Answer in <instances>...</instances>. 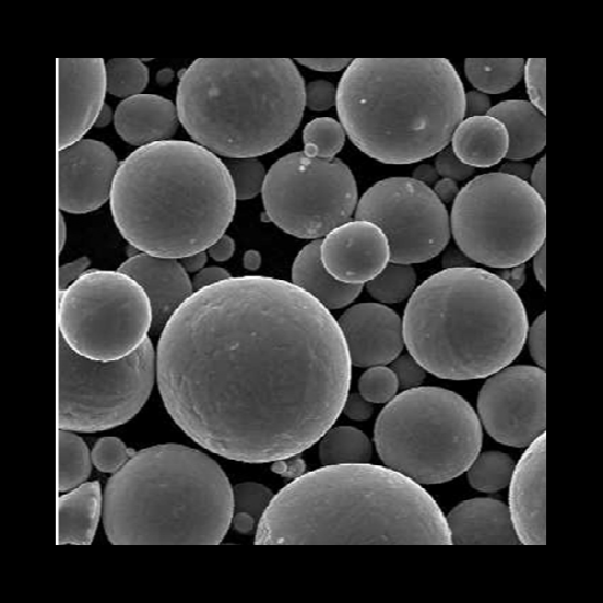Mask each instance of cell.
<instances>
[{"instance_id": "6da1fadb", "label": "cell", "mask_w": 603, "mask_h": 603, "mask_svg": "<svg viewBox=\"0 0 603 603\" xmlns=\"http://www.w3.org/2000/svg\"><path fill=\"white\" fill-rule=\"evenodd\" d=\"M352 366L331 311L269 276L193 293L161 332L156 358L172 419L197 445L246 463L319 442L343 412Z\"/></svg>"}, {"instance_id": "7a4b0ae2", "label": "cell", "mask_w": 603, "mask_h": 603, "mask_svg": "<svg viewBox=\"0 0 603 603\" xmlns=\"http://www.w3.org/2000/svg\"><path fill=\"white\" fill-rule=\"evenodd\" d=\"M255 544H451L447 519L421 484L351 463L302 475L273 497Z\"/></svg>"}, {"instance_id": "3957f363", "label": "cell", "mask_w": 603, "mask_h": 603, "mask_svg": "<svg viewBox=\"0 0 603 603\" xmlns=\"http://www.w3.org/2000/svg\"><path fill=\"white\" fill-rule=\"evenodd\" d=\"M236 205L225 162L200 144L174 139L125 158L110 196L115 225L131 247L176 260L222 238Z\"/></svg>"}, {"instance_id": "277c9868", "label": "cell", "mask_w": 603, "mask_h": 603, "mask_svg": "<svg viewBox=\"0 0 603 603\" xmlns=\"http://www.w3.org/2000/svg\"><path fill=\"white\" fill-rule=\"evenodd\" d=\"M338 113L353 144L386 165H413L451 142L466 92L446 58H356L338 87Z\"/></svg>"}, {"instance_id": "5b68a950", "label": "cell", "mask_w": 603, "mask_h": 603, "mask_svg": "<svg viewBox=\"0 0 603 603\" xmlns=\"http://www.w3.org/2000/svg\"><path fill=\"white\" fill-rule=\"evenodd\" d=\"M402 322L411 356L448 380L488 378L508 367L523 351L529 330L516 289L478 267L428 277L415 288Z\"/></svg>"}, {"instance_id": "8992f818", "label": "cell", "mask_w": 603, "mask_h": 603, "mask_svg": "<svg viewBox=\"0 0 603 603\" xmlns=\"http://www.w3.org/2000/svg\"><path fill=\"white\" fill-rule=\"evenodd\" d=\"M234 517V488L218 463L181 445L135 452L103 495L114 546L220 544Z\"/></svg>"}, {"instance_id": "52a82bcc", "label": "cell", "mask_w": 603, "mask_h": 603, "mask_svg": "<svg viewBox=\"0 0 603 603\" xmlns=\"http://www.w3.org/2000/svg\"><path fill=\"white\" fill-rule=\"evenodd\" d=\"M177 109L197 144L227 158L283 146L306 109V84L288 58H200L180 75Z\"/></svg>"}, {"instance_id": "ba28073f", "label": "cell", "mask_w": 603, "mask_h": 603, "mask_svg": "<svg viewBox=\"0 0 603 603\" xmlns=\"http://www.w3.org/2000/svg\"><path fill=\"white\" fill-rule=\"evenodd\" d=\"M375 444L385 465L417 484L460 477L480 456L478 414L457 392L419 387L405 390L381 411Z\"/></svg>"}, {"instance_id": "9c48e42d", "label": "cell", "mask_w": 603, "mask_h": 603, "mask_svg": "<svg viewBox=\"0 0 603 603\" xmlns=\"http://www.w3.org/2000/svg\"><path fill=\"white\" fill-rule=\"evenodd\" d=\"M450 230L474 263L497 270L525 264L546 245V200L509 174H482L457 196Z\"/></svg>"}, {"instance_id": "30bf717a", "label": "cell", "mask_w": 603, "mask_h": 603, "mask_svg": "<svg viewBox=\"0 0 603 603\" xmlns=\"http://www.w3.org/2000/svg\"><path fill=\"white\" fill-rule=\"evenodd\" d=\"M156 354L149 339L116 362H96L75 353L57 333V427L100 433L129 423L153 392Z\"/></svg>"}, {"instance_id": "8fae6325", "label": "cell", "mask_w": 603, "mask_h": 603, "mask_svg": "<svg viewBox=\"0 0 603 603\" xmlns=\"http://www.w3.org/2000/svg\"><path fill=\"white\" fill-rule=\"evenodd\" d=\"M58 332L72 350L96 362H116L147 340L153 309L144 288L119 271L91 270L60 293Z\"/></svg>"}, {"instance_id": "7c38bea8", "label": "cell", "mask_w": 603, "mask_h": 603, "mask_svg": "<svg viewBox=\"0 0 603 603\" xmlns=\"http://www.w3.org/2000/svg\"><path fill=\"white\" fill-rule=\"evenodd\" d=\"M261 193L270 222L300 239L327 237L351 222L358 203L354 174L343 161L309 157L304 151L277 159Z\"/></svg>"}, {"instance_id": "4fadbf2b", "label": "cell", "mask_w": 603, "mask_h": 603, "mask_svg": "<svg viewBox=\"0 0 603 603\" xmlns=\"http://www.w3.org/2000/svg\"><path fill=\"white\" fill-rule=\"evenodd\" d=\"M355 218L385 232L392 263L430 261L445 251L451 237L446 205L430 187L413 178L375 184L358 201Z\"/></svg>"}, {"instance_id": "5bb4252c", "label": "cell", "mask_w": 603, "mask_h": 603, "mask_svg": "<svg viewBox=\"0 0 603 603\" xmlns=\"http://www.w3.org/2000/svg\"><path fill=\"white\" fill-rule=\"evenodd\" d=\"M478 417L496 442L528 448L546 434L547 375L544 369L512 366L490 376L480 392Z\"/></svg>"}, {"instance_id": "9a60e30c", "label": "cell", "mask_w": 603, "mask_h": 603, "mask_svg": "<svg viewBox=\"0 0 603 603\" xmlns=\"http://www.w3.org/2000/svg\"><path fill=\"white\" fill-rule=\"evenodd\" d=\"M107 92V69L103 58H58V151L81 141L95 126L106 104Z\"/></svg>"}, {"instance_id": "2e32d148", "label": "cell", "mask_w": 603, "mask_h": 603, "mask_svg": "<svg viewBox=\"0 0 603 603\" xmlns=\"http://www.w3.org/2000/svg\"><path fill=\"white\" fill-rule=\"evenodd\" d=\"M114 151L94 139H81L58 151V205L69 214H87L106 204L119 169Z\"/></svg>"}, {"instance_id": "e0dca14e", "label": "cell", "mask_w": 603, "mask_h": 603, "mask_svg": "<svg viewBox=\"0 0 603 603\" xmlns=\"http://www.w3.org/2000/svg\"><path fill=\"white\" fill-rule=\"evenodd\" d=\"M320 251L324 269L345 284H367L390 263L385 232L365 220H351L331 230L321 240Z\"/></svg>"}, {"instance_id": "ac0fdd59", "label": "cell", "mask_w": 603, "mask_h": 603, "mask_svg": "<svg viewBox=\"0 0 603 603\" xmlns=\"http://www.w3.org/2000/svg\"><path fill=\"white\" fill-rule=\"evenodd\" d=\"M509 513L520 543H547V436L541 435L528 447L510 480Z\"/></svg>"}, {"instance_id": "d6986e66", "label": "cell", "mask_w": 603, "mask_h": 603, "mask_svg": "<svg viewBox=\"0 0 603 603\" xmlns=\"http://www.w3.org/2000/svg\"><path fill=\"white\" fill-rule=\"evenodd\" d=\"M352 365L369 368L395 362L404 347L403 322L380 304H359L339 320Z\"/></svg>"}, {"instance_id": "ffe728a7", "label": "cell", "mask_w": 603, "mask_h": 603, "mask_svg": "<svg viewBox=\"0 0 603 603\" xmlns=\"http://www.w3.org/2000/svg\"><path fill=\"white\" fill-rule=\"evenodd\" d=\"M118 271L144 288L153 309L154 333L164 331L174 312L194 293L188 272L176 259L141 252L125 261Z\"/></svg>"}, {"instance_id": "44dd1931", "label": "cell", "mask_w": 603, "mask_h": 603, "mask_svg": "<svg viewBox=\"0 0 603 603\" xmlns=\"http://www.w3.org/2000/svg\"><path fill=\"white\" fill-rule=\"evenodd\" d=\"M179 122L176 104L156 95L123 99L114 115L116 132L122 141L138 147L169 141Z\"/></svg>"}, {"instance_id": "7402d4cb", "label": "cell", "mask_w": 603, "mask_h": 603, "mask_svg": "<svg viewBox=\"0 0 603 603\" xmlns=\"http://www.w3.org/2000/svg\"><path fill=\"white\" fill-rule=\"evenodd\" d=\"M451 544H506L520 541L509 508L494 498H474L457 506L448 515Z\"/></svg>"}, {"instance_id": "603a6c76", "label": "cell", "mask_w": 603, "mask_h": 603, "mask_svg": "<svg viewBox=\"0 0 603 603\" xmlns=\"http://www.w3.org/2000/svg\"><path fill=\"white\" fill-rule=\"evenodd\" d=\"M103 495L98 482L84 483L57 500V544L90 546L103 515Z\"/></svg>"}, {"instance_id": "cb8c5ba5", "label": "cell", "mask_w": 603, "mask_h": 603, "mask_svg": "<svg viewBox=\"0 0 603 603\" xmlns=\"http://www.w3.org/2000/svg\"><path fill=\"white\" fill-rule=\"evenodd\" d=\"M509 137L506 126L490 115L461 121L451 138V149L472 168H490L506 158Z\"/></svg>"}, {"instance_id": "d4e9b609", "label": "cell", "mask_w": 603, "mask_h": 603, "mask_svg": "<svg viewBox=\"0 0 603 603\" xmlns=\"http://www.w3.org/2000/svg\"><path fill=\"white\" fill-rule=\"evenodd\" d=\"M488 115L507 129L509 147L506 158L524 161L535 157L547 144L546 115L528 100H505L492 107Z\"/></svg>"}, {"instance_id": "484cf974", "label": "cell", "mask_w": 603, "mask_h": 603, "mask_svg": "<svg viewBox=\"0 0 603 603\" xmlns=\"http://www.w3.org/2000/svg\"><path fill=\"white\" fill-rule=\"evenodd\" d=\"M320 247L321 239L312 240L299 251L293 265V282L329 310L350 306L362 295L364 285L335 280L324 269Z\"/></svg>"}, {"instance_id": "4316f807", "label": "cell", "mask_w": 603, "mask_h": 603, "mask_svg": "<svg viewBox=\"0 0 603 603\" xmlns=\"http://www.w3.org/2000/svg\"><path fill=\"white\" fill-rule=\"evenodd\" d=\"M523 58H468L465 72L474 88L485 95H500L516 87L524 76Z\"/></svg>"}, {"instance_id": "83f0119b", "label": "cell", "mask_w": 603, "mask_h": 603, "mask_svg": "<svg viewBox=\"0 0 603 603\" xmlns=\"http://www.w3.org/2000/svg\"><path fill=\"white\" fill-rule=\"evenodd\" d=\"M92 459L84 439L73 431L57 433V490L71 492L90 477Z\"/></svg>"}, {"instance_id": "f1b7e54d", "label": "cell", "mask_w": 603, "mask_h": 603, "mask_svg": "<svg viewBox=\"0 0 603 603\" xmlns=\"http://www.w3.org/2000/svg\"><path fill=\"white\" fill-rule=\"evenodd\" d=\"M320 440L319 454L323 466L368 463L373 459V444L355 427L330 428Z\"/></svg>"}, {"instance_id": "f546056e", "label": "cell", "mask_w": 603, "mask_h": 603, "mask_svg": "<svg viewBox=\"0 0 603 603\" xmlns=\"http://www.w3.org/2000/svg\"><path fill=\"white\" fill-rule=\"evenodd\" d=\"M512 458L500 451H486L475 458L468 470L473 489L482 493L500 492L510 483L515 472Z\"/></svg>"}, {"instance_id": "4dcf8cb0", "label": "cell", "mask_w": 603, "mask_h": 603, "mask_svg": "<svg viewBox=\"0 0 603 603\" xmlns=\"http://www.w3.org/2000/svg\"><path fill=\"white\" fill-rule=\"evenodd\" d=\"M416 288V273L410 264L390 262L386 270L367 283L370 296L381 304H400Z\"/></svg>"}, {"instance_id": "1f68e13d", "label": "cell", "mask_w": 603, "mask_h": 603, "mask_svg": "<svg viewBox=\"0 0 603 603\" xmlns=\"http://www.w3.org/2000/svg\"><path fill=\"white\" fill-rule=\"evenodd\" d=\"M107 88L111 96L127 99L138 95L149 84V69L137 58H114L106 63Z\"/></svg>"}, {"instance_id": "d6a6232c", "label": "cell", "mask_w": 603, "mask_h": 603, "mask_svg": "<svg viewBox=\"0 0 603 603\" xmlns=\"http://www.w3.org/2000/svg\"><path fill=\"white\" fill-rule=\"evenodd\" d=\"M346 133L343 126L332 118H317L304 130V153L309 157L333 159L343 150Z\"/></svg>"}, {"instance_id": "836d02e7", "label": "cell", "mask_w": 603, "mask_h": 603, "mask_svg": "<svg viewBox=\"0 0 603 603\" xmlns=\"http://www.w3.org/2000/svg\"><path fill=\"white\" fill-rule=\"evenodd\" d=\"M225 165L234 181L237 200H252L262 192L267 172L260 159L228 158Z\"/></svg>"}, {"instance_id": "e575fe53", "label": "cell", "mask_w": 603, "mask_h": 603, "mask_svg": "<svg viewBox=\"0 0 603 603\" xmlns=\"http://www.w3.org/2000/svg\"><path fill=\"white\" fill-rule=\"evenodd\" d=\"M399 388L397 375L387 366L369 367L358 381L359 395L370 403L390 402Z\"/></svg>"}, {"instance_id": "d590c367", "label": "cell", "mask_w": 603, "mask_h": 603, "mask_svg": "<svg viewBox=\"0 0 603 603\" xmlns=\"http://www.w3.org/2000/svg\"><path fill=\"white\" fill-rule=\"evenodd\" d=\"M273 493L259 483H241L234 488V513H245L260 521L273 500Z\"/></svg>"}, {"instance_id": "8d00e7d4", "label": "cell", "mask_w": 603, "mask_h": 603, "mask_svg": "<svg viewBox=\"0 0 603 603\" xmlns=\"http://www.w3.org/2000/svg\"><path fill=\"white\" fill-rule=\"evenodd\" d=\"M135 454V451L127 448L121 439L104 437L95 445L91 452L92 463L103 473L119 472Z\"/></svg>"}, {"instance_id": "74e56055", "label": "cell", "mask_w": 603, "mask_h": 603, "mask_svg": "<svg viewBox=\"0 0 603 603\" xmlns=\"http://www.w3.org/2000/svg\"><path fill=\"white\" fill-rule=\"evenodd\" d=\"M525 85L530 103L546 115L547 108V60L530 58L524 67Z\"/></svg>"}, {"instance_id": "f35d334b", "label": "cell", "mask_w": 603, "mask_h": 603, "mask_svg": "<svg viewBox=\"0 0 603 603\" xmlns=\"http://www.w3.org/2000/svg\"><path fill=\"white\" fill-rule=\"evenodd\" d=\"M338 103V88L327 80H317L306 86V108L328 111Z\"/></svg>"}, {"instance_id": "ab89813d", "label": "cell", "mask_w": 603, "mask_h": 603, "mask_svg": "<svg viewBox=\"0 0 603 603\" xmlns=\"http://www.w3.org/2000/svg\"><path fill=\"white\" fill-rule=\"evenodd\" d=\"M435 168L439 177L451 179L454 181H465L474 174V168L463 164L452 151L447 146L439 151L435 161Z\"/></svg>"}, {"instance_id": "60d3db41", "label": "cell", "mask_w": 603, "mask_h": 603, "mask_svg": "<svg viewBox=\"0 0 603 603\" xmlns=\"http://www.w3.org/2000/svg\"><path fill=\"white\" fill-rule=\"evenodd\" d=\"M390 368L397 375L399 386L405 390L419 388L426 377V370L411 355L398 357Z\"/></svg>"}, {"instance_id": "b9f144b4", "label": "cell", "mask_w": 603, "mask_h": 603, "mask_svg": "<svg viewBox=\"0 0 603 603\" xmlns=\"http://www.w3.org/2000/svg\"><path fill=\"white\" fill-rule=\"evenodd\" d=\"M530 354L543 369L547 366V315L543 312L528 330Z\"/></svg>"}, {"instance_id": "7bdbcfd3", "label": "cell", "mask_w": 603, "mask_h": 603, "mask_svg": "<svg viewBox=\"0 0 603 603\" xmlns=\"http://www.w3.org/2000/svg\"><path fill=\"white\" fill-rule=\"evenodd\" d=\"M90 263V259L84 257L60 267V270H58V292L63 293L74 284L81 275L87 272Z\"/></svg>"}, {"instance_id": "ee69618b", "label": "cell", "mask_w": 603, "mask_h": 603, "mask_svg": "<svg viewBox=\"0 0 603 603\" xmlns=\"http://www.w3.org/2000/svg\"><path fill=\"white\" fill-rule=\"evenodd\" d=\"M374 403L368 402L359 393H352L346 398L342 413L352 421L365 422L374 415Z\"/></svg>"}, {"instance_id": "f6af8a7d", "label": "cell", "mask_w": 603, "mask_h": 603, "mask_svg": "<svg viewBox=\"0 0 603 603\" xmlns=\"http://www.w3.org/2000/svg\"><path fill=\"white\" fill-rule=\"evenodd\" d=\"M229 277L228 271L223 267H206V269L196 273L192 281L193 292H200V289L229 280Z\"/></svg>"}, {"instance_id": "bcb514c9", "label": "cell", "mask_w": 603, "mask_h": 603, "mask_svg": "<svg viewBox=\"0 0 603 603\" xmlns=\"http://www.w3.org/2000/svg\"><path fill=\"white\" fill-rule=\"evenodd\" d=\"M299 64L312 69L316 72L338 73L351 66L353 60L350 58H334V60H317V58H299L296 60Z\"/></svg>"}, {"instance_id": "7dc6e473", "label": "cell", "mask_w": 603, "mask_h": 603, "mask_svg": "<svg viewBox=\"0 0 603 603\" xmlns=\"http://www.w3.org/2000/svg\"><path fill=\"white\" fill-rule=\"evenodd\" d=\"M272 471L282 477L297 480L306 472V462L296 457H289L273 462Z\"/></svg>"}, {"instance_id": "c3c4849f", "label": "cell", "mask_w": 603, "mask_h": 603, "mask_svg": "<svg viewBox=\"0 0 603 603\" xmlns=\"http://www.w3.org/2000/svg\"><path fill=\"white\" fill-rule=\"evenodd\" d=\"M490 109L492 99L488 95H485L480 91H470L469 94H466L465 116H468V118L488 115Z\"/></svg>"}, {"instance_id": "681fc988", "label": "cell", "mask_w": 603, "mask_h": 603, "mask_svg": "<svg viewBox=\"0 0 603 603\" xmlns=\"http://www.w3.org/2000/svg\"><path fill=\"white\" fill-rule=\"evenodd\" d=\"M236 251V241L234 238L224 235L218 238L212 247H209L206 252L216 262H226Z\"/></svg>"}, {"instance_id": "f907efd6", "label": "cell", "mask_w": 603, "mask_h": 603, "mask_svg": "<svg viewBox=\"0 0 603 603\" xmlns=\"http://www.w3.org/2000/svg\"><path fill=\"white\" fill-rule=\"evenodd\" d=\"M533 190H535L543 200H546L547 193V158L543 157L537 162L535 168H532L530 182Z\"/></svg>"}, {"instance_id": "816d5d0a", "label": "cell", "mask_w": 603, "mask_h": 603, "mask_svg": "<svg viewBox=\"0 0 603 603\" xmlns=\"http://www.w3.org/2000/svg\"><path fill=\"white\" fill-rule=\"evenodd\" d=\"M496 275L500 276L505 283L518 293L519 289L525 285L527 267L525 264L509 267V269L498 271Z\"/></svg>"}, {"instance_id": "f5cc1de1", "label": "cell", "mask_w": 603, "mask_h": 603, "mask_svg": "<svg viewBox=\"0 0 603 603\" xmlns=\"http://www.w3.org/2000/svg\"><path fill=\"white\" fill-rule=\"evenodd\" d=\"M434 192L438 197V200L442 202L444 204H448L451 202H454L457 199V196L460 192V189L458 187V182L451 179L444 178L442 180H438L434 185Z\"/></svg>"}, {"instance_id": "db71d44e", "label": "cell", "mask_w": 603, "mask_h": 603, "mask_svg": "<svg viewBox=\"0 0 603 603\" xmlns=\"http://www.w3.org/2000/svg\"><path fill=\"white\" fill-rule=\"evenodd\" d=\"M475 267L468 255L459 248H449L444 257V270L449 269H469Z\"/></svg>"}, {"instance_id": "11a10c76", "label": "cell", "mask_w": 603, "mask_h": 603, "mask_svg": "<svg viewBox=\"0 0 603 603\" xmlns=\"http://www.w3.org/2000/svg\"><path fill=\"white\" fill-rule=\"evenodd\" d=\"M533 272L536 280L543 288H546L547 283V247L544 245L533 257Z\"/></svg>"}, {"instance_id": "9f6ffc18", "label": "cell", "mask_w": 603, "mask_h": 603, "mask_svg": "<svg viewBox=\"0 0 603 603\" xmlns=\"http://www.w3.org/2000/svg\"><path fill=\"white\" fill-rule=\"evenodd\" d=\"M532 166L525 164L523 161H509L501 167L503 173L509 174V176L516 177L520 180H530Z\"/></svg>"}, {"instance_id": "6f0895ef", "label": "cell", "mask_w": 603, "mask_h": 603, "mask_svg": "<svg viewBox=\"0 0 603 603\" xmlns=\"http://www.w3.org/2000/svg\"><path fill=\"white\" fill-rule=\"evenodd\" d=\"M232 525L235 530L241 535H251V533L257 532L259 523L252 517L245 513H234L232 517Z\"/></svg>"}, {"instance_id": "680465c9", "label": "cell", "mask_w": 603, "mask_h": 603, "mask_svg": "<svg viewBox=\"0 0 603 603\" xmlns=\"http://www.w3.org/2000/svg\"><path fill=\"white\" fill-rule=\"evenodd\" d=\"M208 261V252L202 251L199 253L190 255V257L180 259V263L184 270L188 273H199L204 269Z\"/></svg>"}, {"instance_id": "91938a15", "label": "cell", "mask_w": 603, "mask_h": 603, "mask_svg": "<svg viewBox=\"0 0 603 603\" xmlns=\"http://www.w3.org/2000/svg\"><path fill=\"white\" fill-rule=\"evenodd\" d=\"M438 173L431 165H422L416 167L413 172V179L427 185V187L435 185L438 181Z\"/></svg>"}, {"instance_id": "94428289", "label": "cell", "mask_w": 603, "mask_h": 603, "mask_svg": "<svg viewBox=\"0 0 603 603\" xmlns=\"http://www.w3.org/2000/svg\"><path fill=\"white\" fill-rule=\"evenodd\" d=\"M262 263L261 253L258 250H248L243 258V265L245 269L255 272L258 271Z\"/></svg>"}, {"instance_id": "6125c7cd", "label": "cell", "mask_w": 603, "mask_h": 603, "mask_svg": "<svg viewBox=\"0 0 603 603\" xmlns=\"http://www.w3.org/2000/svg\"><path fill=\"white\" fill-rule=\"evenodd\" d=\"M114 115L111 108L107 106V104H104L95 126L98 127V129L107 127L114 120Z\"/></svg>"}, {"instance_id": "be15d7a7", "label": "cell", "mask_w": 603, "mask_h": 603, "mask_svg": "<svg viewBox=\"0 0 603 603\" xmlns=\"http://www.w3.org/2000/svg\"><path fill=\"white\" fill-rule=\"evenodd\" d=\"M58 253H61V251L64 248L66 239H67V226L64 222V217L60 214L58 216Z\"/></svg>"}, {"instance_id": "e7e4bbea", "label": "cell", "mask_w": 603, "mask_h": 603, "mask_svg": "<svg viewBox=\"0 0 603 603\" xmlns=\"http://www.w3.org/2000/svg\"><path fill=\"white\" fill-rule=\"evenodd\" d=\"M174 78L173 71L170 69H162V71L157 74V81L159 85H168L172 83V80Z\"/></svg>"}]
</instances>
